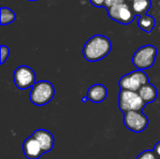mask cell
Instances as JSON below:
<instances>
[{"label": "cell", "mask_w": 160, "mask_h": 159, "mask_svg": "<svg viewBox=\"0 0 160 159\" xmlns=\"http://www.w3.org/2000/svg\"><path fill=\"white\" fill-rule=\"evenodd\" d=\"M138 25L142 31L146 33H151L156 26V19L153 16L148 15V14L139 16Z\"/></svg>", "instance_id": "5bb4252c"}, {"label": "cell", "mask_w": 160, "mask_h": 159, "mask_svg": "<svg viewBox=\"0 0 160 159\" xmlns=\"http://www.w3.org/2000/svg\"><path fill=\"white\" fill-rule=\"evenodd\" d=\"M105 2H106V0H90V3H91L93 6L97 7H104Z\"/></svg>", "instance_id": "d6986e66"}, {"label": "cell", "mask_w": 160, "mask_h": 159, "mask_svg": "<svg viewBox=\"0 0 160 159\" xmlns=\"http://www.w3.org/2000/svg\"><path fill=\"white\" fill-rule=\"evenodd\" d=\"M137 159H158V157L155 155L154 151H150V150H146L144 152H142Z\"/></svg>", "instance_id": "e0dca14e"}, {"label": "cell", "mask_w": 160, "mask_h": 159, "mask_svg": "<svg viewBox=\"0 0 160 159\" xmlns=\"http://www.w3.org/2000/svg\"><path fill=\"white\" fill-rule=\"evenodd\" d=\"M145 103L138 94V92L121 90L118 95V106L124 112H142Z\"/></svg>", "instance_id": "3957f363"}, {"label": "cell", "mask_w": 160, "mask_h": 159, "mask_svg": "<svg viewBox=\"0 0 160 159\" xmlns=\"http://www.w3.org/2000/svg\"><path fill=\"white\" fill-rule=\"evenodd\" d=\"M32 137L39 143L43 153H49L54 146V138L52 134L45 129H38L34 131Z\"/></svg>", "instance_id": "9c48e42d"}, {"label": "cell", "mask_w": 160, "mask_h": 159, "mask_svg": "<svg viewBox=\"0 0 160 159\" xmlns=\"http://www.w3.org/2000/svg\"><path fill=\"white\" fill-rule=\"evenodd\" d=\"M28 1H38V0H28Z\"/></svg>", "instance_id": "7402d4cb"}, {"label": "cell", "mask_w": 160, "mask_h": 159, "mask_svg": "<svg viewBox=\"0 0 160 159\" xmlns=\"http://www.w3.org/2000/svg\"><path fill=\"white\" fill-rule=\"evenodd\" d=\"M158 54V49L154 45H144L139 48L132 56V64L140 70H145L153 67Z\"/></svg>", "instance_id": "277c9868"}, {"label": "cell", "mask_w": 160, "mask_h": 159, "mask_svg": "<svg viewBox=\"0 0 160 159\" xmlns=\"http://www.w3.org/2000/svg\"><path fill=\"white\" fill-rule=\"evenodd\" d=\"M108 15L112 20L122 24L131 23L136 16L131 6L128 5L127 3L116 5L108 8Z\"/></svg>", "instance_id": "ba28073f"}, {"label": "cell", "mask_w": 160, "mask_h": 159, "mask_svg": "<svg viewBox=\"0 0 160 159\" xmlns=\"http://www.w3.org/2000/svg\"><path fill=\"white\" fill-rule=\"evenodd\" d=\"M149 120L142 112H128L124 113V124L130 131L140 133L146 129Z\"/></svg>", "instance_id": "52a82bcc"}, {"label": "cell", "mask_w": 160, "mask_h": 159, "mask_svg": "<svg viewBox=\"0 0 160 159\" xmlns=\"http://www.w3.org/2000/svg\"><path fill=\"white\" fill-rule=\"evenodd\" d=\"M127 1H131V2H132V1H133V0H127Z\"/></svg>", "instance_id": "603a6c76"}, {"label": "cell", "mask_w": 160, "mask_h": 159, "mask_svg": "<svg viewBox=\"0 0 160 159\" xmlns=\"http://www.w3.org/2000/svg\"><path fill=\"white\" fill-rule=\"evenodd\" d=\"M0 55H1V64H4L6 62V60L8 58L9 56V49L8 46L6 45H1L0 47Z\"/></svg>", "instance_id": "2e32d148"}, {"label": "cell", "mask_w": 160, "mask_h": 159, "mask_svg": "<svg viewBox=\"0 0 160 159\" xmlns=\"http://www.w3.org/2000/svg\"><path fill=\"white\" fill-rule=\"evenodd\" d=\"M126 0H106L104 7L107 8H110L112 7H114L116 5H120V4H124Z\"/></svg>", "instance_id": "ac0fdd59"}, {"label": "cell", "mask_w": 160, "mask_h": 159, "mask_svg": "<svg viewBox=\"0 0 160 159\" xmlns=\"http://www.w3.org/2000/svg\"><path fill=\"white\" fill-rule=\"evenodd\" d=\"M154 153H155V155L158 157V158L160 159V142H158L156 145H155V148H154Z\"/></svg>", "instance_id": "ffe728a7"}, {"label": "cell", "mask_w": 160, "mask_h": 159, "mask_svg": "<svg viewBox=\"0 0 160 159\" xmlns=\"http://www.w3.org/2000/svg\"><path fill=\"white\" fill-rule=\"evenodd\" d=\"M13 82L18 89L25 90L35 85L36 74L31 67L20 66L13 72Z\"/></svg>", "instance_id": "8992f818"}, {"label": "cell", "mask_w": 160, "mask_h": 159, "mask_svg": "<svg viewBox=\"0 0 160 159\" xmlns=\"http://www.w3.org/2000/svg\"><path fill=\"white\" fill-rule=\"evenodd\" d=\"M112 50V42L103 35H95L83 46L82 54L89 62H98L105 58Z\"/></svg>", "instance_id": "6da1fadb"}, {"label": "cell", "mask_w": 160, "mask_h": 159, "mask_svg": "<svg viewBox=\"0 0 160 159\" xmlns=\"http://www.w3.org/2000/svg\"><path fill=\"white\" fill-rule=\"evenodd\" d=\"M0 15H1V19H0L1 25H8L16 20L15 12H13V10H11L9 7H2L0 9Z\"/></svg>", "instance_id": "9a60e30c"}, {"label": "cell", "mask_w": 160, "mask_h": 159, "mask_svg": "<svg viewBox=\"0 0 160 159\" xmlns=\"http://www.w3.org/2000/svg\"><path fill=\"white\" fill-rule=\"evenodd\" d=\"M89 99H88V97H82V102H83V103H85L86 101H88Z\"/></svg>", "instance_id": "44dd1931"}, {"label": "cell", "mask_w": 160, "mask_h": 159, "mask_svg": "<svg viewBox=\"0 0 160 159\" xmlns=\"http://www.w3.org/2000/svg\"><path fill=\"white\" fill-rule=\"evenodd\" d=\"M147 83H149L147 74L143 70L137 69L124 75L119 81V87L121 90L138 92L143 85Z\"/></svg>", "instance_id": "5b68a950"}, {"label": "cell", "mask_w": 160, "mask_h": 159, "mask_svg": "<svg viewBox=\"0 0 160 159\" xmlns=\"http://www.w3.org/2000/svg\"><path fill=\"white\" fill-rule=\"evenodd\" d=\"M131 7L136 16L146 15L147 12L152 7L151 0H133L131 4Z\"/></svg>", "instance_id": "4fadbf2b"}, {"label": "cell", "mask_w": 160, "mask_h": 159, "mask_svg": "<svg viewBox=\"0 0 160 159\" xmlns=\"http://www.w3.org/2000/svg\"><path fill=\"white\" fill-rule=\"evenodd\" d=\"M22 151L27 159H38L44 154L39 143L32 136L23 142Z\"/></svg>", "instance_id": "30bf717a"}, {"label": "cell", "mask_w": 160, "mask_h": 159, "mask_svg": "<svg viewBox=\"0 0 160 159\" xmlns=\"http://www.w3.org/2000/svg\"><path fill=\"white\" fill-rule=\"evenodd\" d=\"M138 94L145 104L154 102L158 97V90L152 83H147L143 85L138 91Z\"/></svg>", "instance_id": "7c38bea8"}, {"label": "cell", "mask_w": 160, "mask_h": 159, "mask_svg": "<svg viewBox=\"0 0 160 159\" xmlns=\"http://www.w3.org/2000/svg\"><path fill=\"white\" fill-rule=\"evenodd\" d=\"M108 96V89L103 84H94L87 91V97L89 101L94 103H100L106 99Z\"/></svg>", "instance_id": "8fae6325"}, {"label": "cell", "mask_w": 160, "mask_h": 159, "mask_svg": "<svg viewBox=\"0 0 160 159\" xmlns=\"http://www.w3.org/2000/svg\"><path fill=\"white\" fill-rule=\"evenodd\" d=\"M54 94L55 89L52 83L48 81H39L32 87L29 99L36 106H44L52 101Z\"/></svg>", "instance_id": "7a4b0ae2"}]
</instances>
